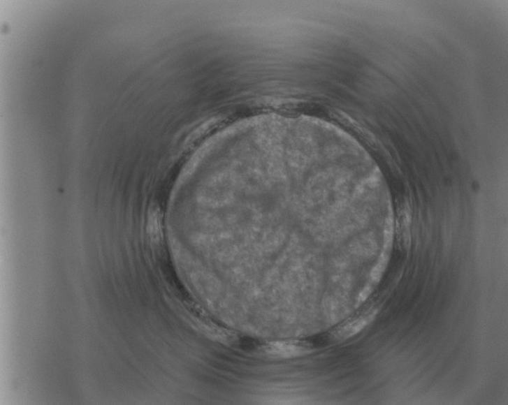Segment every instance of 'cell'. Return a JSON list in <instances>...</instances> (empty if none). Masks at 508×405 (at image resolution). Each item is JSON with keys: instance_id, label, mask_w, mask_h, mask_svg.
I'll list each match as a JSON object with an SVG mask.
<instances>
[{"instance_id": "cell-1", "label": "cell", "mask_w": 508, "mask_h": 405, "mask_svg": "<svg viewBox=\"0 0 508 405\" xmlns=\"http://www.w3.org/2000/svg\"><path fill=\"white\" fill-rule=\"evenodd\" d=\"M261 351L271 358L291 359L312 353V346L299 341H288L266 344Z\"/></svg>"}, {"instance_id": "cell-2", "label": "cell", "mask_w": 508, "mask_h": 405, "mask_svg": "<svg viewBox=\"0 0 508 405\" xmlns=\"http://www.w3.org/2000/svg\"><path fill=\"white\" fill-rule=\"evenodd\" d=\"M376 312H368L347 322L335 333L337 339H347L359 333L375 316Z\"/></svg>"}]
</instances>
